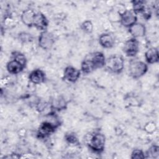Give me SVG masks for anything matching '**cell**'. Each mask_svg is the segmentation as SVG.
I'll return each mask as SVG.
<instances>
[{
  "label": "cell",
  "instance_id": "cell-1",
  "mask_svg": "<svg viewBox=\"0 0 159 159\" xmlns=\"http://www.w3.org/2000/svg\"><path fill=\"white\" fill-rule=\"evenodd\" d=\"M106 59L103 53L96 52L86 56L81 64V70L84 74H89L98 68L105 66Z\"/></svg>",
  "mask_w": 159,
  "mask_h": 159
},
{
  "label": "cell",
  "instance_id": "cell-2",
  "mask_svg": "<svg viewBox=\"0 0 159 159\" xmlns=\"http://www.w3.org/2000/svg\"><path fill=\"white\" fill-rule=\"evenodd\" d=\"M86 142L89 147L93 152L101 153L103 152L105 143H106V138L104 134L99 132H94L89 134L86 139Z\"/></svg>",
  "mask_w": 159,
  "mask_h": 159
},
{
  "label": "cell",
  "instance_id": "cell-3",
  "mask_svg": "<svg viewBox=\"0 0 159 159\" xmlns=\"http://www.w3.org/2000/svg\"><path fill=\"white\" fill-rule=\"evenodd\" d=\"M105 66L111 72L120 73L124 69V60L120 55H112L106 59Z\"/></svg>",
  "mask_w": 159,
  "mask_h": 159
},
{
  "label": "cell",
  "instance_id": "cell-4",
  "mask_svg": "<svg viewBox=\"0 0 159 159\" xmlns=\"http://www.w3.org/2000/svg\"><path fill=\"white\" fill-rule=\"evenodd\" d=\"M148 70L147 65L142 61L134 60L130 63L129 66V71L130 75L135 78L137 79L143 76Z\"/></svg>",
  "mask_w": 159,
  "mask_h": 159
},
{
  "label": "cell",
  "instance_id": "cell-5",
  "mask_svg": "<svg viewBox=\"0 0 159 159\" xmlns=\"http://www.w3.org/2000/svg\"><path fill=\"white\" fill-rule=\"evenodd\" d=\"M59 125V124L49 120L43 121L41 123L38 129L37 137L42 139L49 137L55 132L56 129Z\"/></svg>",
  "mask_w": 159,
  "mask_h": 159
},
{
  "label": "cell",
  "instance_id": "cell-6",
  "mask_svg": "<svg viewBox=\"0 0 159 159\" xmlns=\"http://www.w3.org/2000/svg\"><path fill=\"white\" fill-rule=\"evenodd\" d=\"M55 41L53 34L47 30L42 31L38 40L39 47L45 50H50L53 47Z\"/></svg>",
  "mask_w": 159,
  "mask_h": 159
},
{
  "label": "cell",
  "instance_id": "cell-7",
  "mask_svg": "<svg viewBox=\"0 0 159 159\" xmlns=\"http://www.w3.org/2000/svg\"><path fill=\"white\" fill-rule=\"evenodd\" d=\"M139 50V42L134 37L128 39L124 44L123 51L126 56L133 57L137 55Z\"/></svg>",
  "mask_w": 159,
  "mask_h": 159
},
{
  "label": "cell",
  "instance_id": "cell-8",
  "mask_svg": "<svg viewBox=\"0 0 159 159\" xmlns=\"http://www.w3.org/2000/svg\"><path fill=\"white\" fill-rule=\"evenodd\" d=\"M137 16L130 10H125L122 13H120L119 20L121 24L125 27L129 28L137 22Z\"/></svg>",
  "mask_w": 159,
  "mask_h": 159
},
{
  "label": "cell",
  "instance_id": "cell-9",
  "mask_svg": "<svg viewBox=\"0 0 159 159\" xmlns=\"http://www.w3.org/2000/svg\"><path fill=\"white\" fill-rule=\"evenodd\" d=\"M81 71L72 66H67L63 71V79L70 82L75 83L80 77Z\"/></svg>",
  "mask_w": 159,
  "mask_h": 159
},
{
  "label": "cell",
  "instance_id": "cell-10",
  "mask_svg": "<svg viewBox=\"0 0 159 159\" xmlns=\"http://www.w3.org/2000/svg\"><path fill=\"white\" fill-rule=\"evenodd\" d=\"M25 64L20 61L19 60L13 58L10 60L6 65V69L7 71L11 75H17L23 71L25 67Z\"/></svg>",
  "mask_w": 159,
  "mask_h": 159
},
{
  "label": "cell",
  "instance_id": "cell-11",
  "mask_svg": "<svg viewBox=\"0 0 159 159\" xmlns=\"http://www.w3.org/2000/svg\"><path fill=\"white\" fill-rule=\"evenodd\" d=\"M48 24V22L45 16L40 12H37L34 18L33 26H34L39 30L43 31L46 30Z\"/></svg>",
  "mask_w": 159,
  "mask_h": 159
},
{
  "label": "cell",
  "instance_id": "cell-12",
  "mask_svg": "<svg viewBox=\"0 0 159 159\" xmlns=\"http://www.w3.org/2000/svg\"><path fill=\"white\" fill-rule=\"evenodd\" d=\"M129 32L134 38L142 37L145 35L146 27L143 24L136 22L129 28Z\"/></svg>",
  "mask_w": 159,
  "mask_h": 159
},
{
  "label": "cell",
  "instance_id": "cell-13",
  "mask_svg": "<svg viewBox=\"0 0 159 159\" xmlns=\"http://www.w3.org/2000/svg\"><path fill=\"white\" fill-rule=\"evenodd\" d=\"M30 81L35 84H40L45 80V73L40 69H35L32 71L29 76Z\"/></svg>",
  "mask_w": 159,
  "mask_h": 159
},
{
  "label": "cell",
  "instance_id": "cell-14",
  "mask_svg": "<svg viewBox=\"0 0 159 159\" xmlns=\"http://www.w3.org/2000/svg\"><path fill=\"white\" fill-rule=\"evenodd\" d=\"M36 12L32 9H27L24 10L21 14V20L22 22L29 27L33 26L34 18Z\"/></svg>",
  "mask_w": 159,
  "mask_h": 159
},
{
  "label": "cell",
  "instance_id": "cell-15",
  "mask_svg": "<svg viewBox=\"0 0 159 159\" xmlns=\"http://www.w3.org/2000/svg\"><path fill=\"white\" fill-rule=\"evenodd\" d=\"M114 39L112 35L108 33L102 34L99 37V44L105 48H111L114 45Z\"/></svg>",
  "mask_w": 159,
  "mask_h": 159
},
{
  "label": "cell",
  "instance_id": "cell-16",
  "mask_svg": "<svg viewBox=\"0 0 159 159\" xmlns=\"http://www.w3.org/2000/svg\"><path fill=\"white\" fill-rule=\"evenodd\" d=\"M145 58L147 62L149 64H153L158 62L159 55L158 49L156 48H150L145 53Z\"/></svg>",
  "mask_w": 159,
  "mask_h": 159
},
{
  "label": "cell",
  "instance_id": "cell-17",
  "mask_svg": "<svg viewBox=\"0 0 159 159\" xmlns=\"http://www.w3.org/2000/svg\"><path fill=\"white\" fill-rule=\"evenodd\" d=\"M66 101L63 97L61 96H58L54 97L52 99V102L50 104L52 109L57 111H61L65 109L66 107Z\"/></svg>",
  "mask_w": 159,
  "mask_h": 159
},
{
  "label": "cell",
  "instance_id": "cell-18",
  "mask_svg": "<svg viewBox=\"0 0 159 159\" xmlns=\"http://www.w3.org/2000/svg\"><path fill=\"white\" fill-rule=\"evenodd\" d=\"M131 2L132 4V11L134 12L135 15H137V14H143L145 10L147 9V7H145V2L143 1L134 0L132 1Z\"/></svg>",
  "mask_w": 159,
  "mask_h": 159
},
{
  "label": "cell",
  "instance_id": "cell-19",
  "mask_svg": "<svg viewBox=\"0 0 159 159\" xmlns=\"http://www.w3.org/2000/svg\"><path fill=\"white\" fill-rule=\"evenodd\" d=\"M146 158H156L158 157L159 155V147L158 145H153L150 147V148L148 150Z\"/></svg>",
  "mask_w": 159,
  "mask_h": 159
},
{
  "label": "cell",
  "instance_id": "cell-20",
  "mask_svg": "<svg viewBox=\"0 0 159 159\" xmlns=\"http://www.w3.org/2000/svg\"><path fill=\"white\" fill-rule=\"evenodd\" d=\"M65 140L71 144H77L78 143V140L76 135L72 132H67L65 135Z\"/></svg>",
  "mask_w": 159,
  "mask_h": 159
},
{
  "label": "cell",
  "instance_id": "cell-21",
  "mask_svg": "<svg viewBox=\"0 0 159 159\" xmlns=\"http://www.w3.org/2000/svg\"><path fill=\"white\" fill-rule=\"evenodd\" d=\"M81 27L82 29V30L86 32V33H91L93 32V23L91 22V21L90 20H85L84 21L81 25Z\"/></svg>",
  "mask_w": 159,
  "mask_h": 159
},
{
  "label": "cell",
  "instance_id": "cell-22",
  "mask_svg": "<svg viewBox=\"0 0 159 159\" xmlns=\"http://www.w3.org/2000/svg\"><path fill=\"white\" fill-rule=\"evenodd\" d=\"M18 38H19V40H20L22 42H24V43L29 42L32 41L33 39V37L30 34L27 33V32H20L19 34Z\"/></svg>",
  "mask_w": 159,
  "mask_h": 159
},
{
  "label": "cell",
  "instance_id": "cell-23",
  "mask_svg": "<svg viewBox=\"0 0 159 159\" xmlns=\"http://www.w3.org/2000/svg\"><path fill=\"white\" fill-rule=\"evenodd\" d=\"M130 158L132 159H143L145 158L146 157L142 150L134 149L131 153Z\"/></svg>",
  "mask_w": 159,
  "mask_h": 159
},
{
  "label": "cell",
  "instance_id": "cell-24",
  "mask_svg": "<svg viewBox=\"0 0 159 159\" xmlns=\"http://www.w3.org/2000/svg\"><path fill=\"white\" fill-rule=\"evenodd\" d=\"M51 106L48 104L46 102L44 101H38L37 103L36 104V108L37 110L39 112H44L48 107H50Z\"/></svg>",
  "mask_w": 159,
  "mask_h": 159
},
{
  "label": "cell",
  "instance_id": "cell-25",
  "mask_svg": "<svg viewBox=\"0 0 159 159\" xmlns=\"http://www.w3.org/2000/svg\"><path fill=\"white\" fill-rule=\"evenodd\" d=\"M156 125L154 122H150L146 124V125L144 126V130L149 134L153 133L156 130Z\"/></svg>",
  "mask_w": 159,
  "mask_h": 159
}]
</instances>
